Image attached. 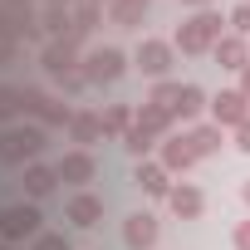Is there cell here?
Instances as JSON below:
<instances>
[{
	"label": "cell",
	"mask_w": 250,
	"mask_h": 250,
	"mask_svg": "<svg viewBox=\"0 0 250 250\" xmlns=\"http://www.w3.org/2000/svg\"><path fill=\"white\" fill-rule=\"evenodd\" d=\"M177 93H182V83H157V88H152V98H147V103H157V108H167V113H172V118H177Z\"/></svg>",
	"instance_id": "cell-24"
},
{
	"label": "cell",
	"mask_w": 250,
	"mask_h": 250,
	"mask_svg": "<svg viewBox=\"0 0 250 250\" xmlns=\"http://www.w3.org/2000/svg\"><path fill=\"white\" fill-rule=\"evenodd\" d=\"M128 128H133V108L113 103V108L103 113V133H108V138H128Z\"/></svg>",
	"instance_id": "cell-22"
},
{
	"label": "cell",
	"mask_w": 250,
	"mask_h": 250,
	"mask_svg": "<svg viewBox=\"0 0 250 250\" xmlns=\"http://www.w3.org/2000/svg\"><path fill=\"white\" fill-rule=\"evenodd\" d=\"M40 206H5V211H0V235H5V240H25V235H40Z\"/></svg>",
	"instance_id": "cell-6"
},
{
	"label": "cell",
	"mask_w": 250,
	"mask_h": 250,
	"mask_svg": "<svg viewBox=\"0 0 250 250\" xmlns=\"http://www.w3.org/2000/svg\"><path fill=\"white\" fill-rule=\"evenodd\" d=\"M211 118H216V128H240V123H250V98L240 88H226L211 98Z\"/></svg>",
	"instance_id": "cell-5"
},
{
	"label": "cell",
	"mask_w": 250,
	"mask_h": 250,
	"mask_svg": "<svg viewBox=\"0 0 250 250\" xmlns=\"http://www.w3.org/2000/svg\"><path fill=\"white\" fill-rule=\"evenodd\" d=\"M206 108V93L196 88V83H182V93H177V118H196Z\"/></svg>",
	"instance_id": "cell-23"
},
{
	"label": "cell",
	"mask_w": 250,
	"mask_h": 250,
	"mask_svg": "<svg viewBox=\"0 0 250 250\" xmlns=\"http://www.w3.org/2000/svg\"><path fill=\"white\" fill-rule=\"evenodd\" d=\"M123 147H128V152H133V157L143 162V157H147V152L157 147V133H152V128H143V123L133 118V128H128V138H123Z\"/></svg>",
	"instance_id": "cell-20"
},
{
	"label": "cell",
	"mask_w": 250,
	"mask_h": 250,
	"mask_svg": "<svg viewBox=\"0 0 250 250\" xmlns=\"http://www.w3.org/2000/svg\"><path fill=\"white\" fill-rule=\"evenodd\" d=\"M133 118L143 123V128H152L157 138H172V113H167V108H157V103H143Z\"/></svg>",
	"instance_id": "cell-19"
},
{
	"label": "cell",
	"mask_w": 250,
	"mask_h": 250,
	"mask_svg": "<svg viewBox=\"0 0 250 250\" xmlns=\"http://www.w3.org/2000/svg\"><path fill=\"white\" fill-rule=\"evenodd\" d=\"M20 98H25V113H35L44 128H69V108L59 103V98H49V93H40V88H20Z\"/></svg>",
	"instance_id": "cell-4"
},
{
	"label": "cell",
	"mask_w": 250,
	"mask_h": 250,
	"mask_svg": "<svg viewBox=\"0 0 250 250\" xmlns=\"http://www.w3.org/2000/svg\"><path fill=\"white\" fill-rule=\"evenodd\" d=\"M240 196H245V206H250V182H245V187H240Z\"/></svg>",
	"instance_id": "cell-32"
},
{
	"label": "cell",
	"mask_w": 250,
	"mask_h": 250,
	"mask_svg": "<svg viewBox=\"0 0 250 250\" xmlns=\"http://www.w3.org/2000/svg\"><path fill=\"white\" fill-rule=\"evenodd\" d=\"M143 10H147V0H108L113 25H138V20H143Z\"/></svg>",
	"instance_id": "cell-21"
},
{
	"label": "cell",
	"mask_w": 250,
	"mask_h": 250,
	"mask_svg": "<svg viewBox=\"0 0 250 250\" xmlns=\"http://www.w3.org/2000/svg\"><path fill=\"white\" fill-rule=\"evenodd\" d=\"M182 5H196V10H211V0H182Z\"/></svg>",
	"instance_id": "cell-31"
},
{
	"label": "cell",
	"mask_w": 250,
	"mask_h": 250,
	"mask_svg": "<svg viewBox=\"0 0 250 250\" xmlns=\"http://www.w3.org/2000/svg\"><path fill=\"white\" fill-rule=\"evenodd\" d=\"M133 182L147 191V196H172V177H167V167L162 162H138V172H133Z\"/></svg>",
	"instance_id": "cell-10"
},
{
	"label": "cell",
	"mask_w": 250,
	"mask_h": 250,
	"mask_svg": "<svg viewBox=\"0 0 250 250\" xmlns=\"http://www.w3.org/2000/svg\"><path fill=\"white\" fill-rule=\"evenodd\" d=\"M69 138L74 143H98L103 138V113H74L69 118Z\"/></svg>",
	"instance_id": "cell-17"
},
{
	"label": "cell",
	"mask_w": 250,
	"mask_h": 250,
	"mask_svg": "<svg viewBox=\"0 0 250 250\" xmlns=\"http://www.w3.org/2000/svg\"><path fill=\"white\" fill-rule=\"evenodd\" d=\"M235 147L250 152V123H240V128H235Z\"/></svg>",
	"instance_id": "cell-29"
},
{
	"label": "cell",
	"mask_w": 250,
	"mask_h": 250,
	"mask_svg": "<svg viewBox=\"0 0 250 250\" xmlns=\"http://www.w3.org/2000/svg\"><path fill=\"white\" fill-rule=\"evenodd\" d=\"M64 216H69L74 226H83V230H88V226H98V221H103V201H98L93 191H79V196H69V211H64Z\"/></svg>",
	"instance_id": "cell-12"
},
{
	"label": "cell",
	"mask_w": 250,
	"mask_h": 250,
	"mask_svg": "<svg viewBox=\"0 0 250 250\" xmlns=\"http://www.w3.org/2000/svg\"><path fill=\"white\" fill-rule=\"evenodd\" d=\"M221 40H226V20H221V10H196V15L177 30L182 54H211Z\"/></svg>",
	"instance_id": "cell-1"
},
{
	"label": "cell",
	"mask_w": 250,
	"mask_h": 250,
	"mask_svg": "<svg viewBox=\"0 0 250 250\" xmlns=\"http://www.w3.org/2000/svg\"><path fill=\"white\" fill-rule=\"evenodd\" d=\"M40 152H44V128H5L0 133V162L5 167L35 162Z\"/></svg>",
	"instance_id": "cell-2"
},
{
	"label": "cell",
	"mask_w": 250,
	"mask_h": 250,
	"mask_svg": "<svg viewBox=\"0 0 250 250\" xmlns=\"http://www.w3.org/2000/svg\"><path fill=\"white\" fill-rule=\"evenodd\" d=\"M123 49H113V44H103V49H88L83 54V79L88 83H113L118 74H123Z\"/></svg>",
	"instance_id": "cell-3"
},
{
	"label": "cell",
	"mask_w": 250,
	"mask_h": 250,
	"mask_svg": "<svg viewBox=\"0 0 250 250\" xmlns=\"http://www.w3.org/2000/svg\"><path fill=\"white\" fill-rule=\"evenodd\" d=\"M123 245H128V250H147V245H157V221H152L147 211H133L128 221H123Z\"/></svg>",
	"instance_id": "cell-9"
},
{
	"label": "cell",
	"mask_w": 250,
	"mask_h": 250,
	"mask_svg": "<svg viewBox=\"0 0 250 250\" xmlns=\"http://www.w3.org/2000/svg\"><path fill=\"white\" fill-rule=\"evenodd\" d=\"M15 113H25L20 88H5V83H0V123H5V118H15Z\"/></svg>",
	"instance_id": "cell-25"
},
{
	"label": "cell",
	"mask_w": 250,
	"mask_h": 250,
	"mask_svg": "<svg viewBox=\"0 0 250 250\" xmlns=\"http://www.w3.org/2000/svg\"><path fill=\"white\" fill-rule=\"evenodd\" d=\"M0 250H10V245H0Z\"/></svg>",
	"instance_id": "cell-33"
},
{
	"label": "cell",
	"mask_w": 250,
	"mask_h": 250,
	"mask_svg": "<svg viewBox=\"0 0 250 250\" xmlns=\"http://www.w3.org/2000/svg\"><path fill=\"white\" fill-rule=\"evenodd\" d=\"M191 162H196V152H191L187 133H182V138H177V133H172V138H162V167H167V172H187Z\"/></svg>",
	"instance_id": "cell-13"
},
{
	"label": "cell",
	"mask_w": 250,
	"mask_h": 250,
	"mask_svg": "<svg viewBox=\"0 0 250 250\" xmlns=\"http://www.w3.org/2000/svg\"><path fill=\"white\" fill-rule=\"evenodd\" d=\"M35 250H74V245H69L59 230H40V235H35Z\"/></svg>",
	"instance_id": "cell-27"
},
{
	"label": "cell",
	"mask_w": 250,
	"mask_h": 250,
	"mask_svg": "<svg viewBox=\"0 0 250 250\" xmlns=\"http://www.w3.org/2000/svg\"><path fill=\"white\" fill-rule=\"evenodd\" d=\"M40 64L54 74V79H64V74H79V44L64 35V40H49L44 44V54H40Z\"/></svg>",
	"instance_id": "cell-7"
},
{
	"label": "cell",
	"mask_w": 250,
	"mask_h": 250,
	"mask_svg": "<svg viewBox=\"0 0 250 250\" xmlns=\"http://www.w3.org/2000/svg\"><path fill=\"white\" fill-rule=\"evenodd\" d=\"M133 59H138V69H143V74H152V79H162V74L172 69V44H167V40H143Z\"/></svg>",
	"instance_id": "cell-8"
},
{
	"label": "cell",
	"mask_w": 250,
	"mask_h": 250,
	"mask_svg": "<svg viewBox=\"0 0 250 250\" xmlns=\"http://www.w3.org/2000/svg\"><path fill=\"white\" fill-rule=\"evenodd\" d=\"M226 25H230V35H240V40L250 35V0H240V5L226 15Z\"/></svg>",
	"instance_id": "cell-26"
},
{
	"label": "cell",
	"mask_w": 250,
	"mask_h": 250,
	"mask_svg": "<svg viewBox=\"0 0 250 250\" xmlns=\"http://www.w3.org/2000/svg\"><path fill=\"white\" fill-rule=\"evenodd\" d=\"M187 143H191L196 157H211V152H221V128H216V123H201V128L187 133Z\"/></svg>",
	"instance_id": "cell-18"
},
{
	"label": "cell",
	"mask_w": 250,
	"mask_h": 250,
	"mask_svg": "<svg viewBox=\"0 0 250 250\" xmlns=\"http://www.w3.org/2000/svg\"><path fill=\"white\" fill-rule=\"evenodd\" d=\"M167 201H172V211H177L182 221H191V216H201V206H206V201H201V191H196L191 182H182V187H172V196H167Z\"/></svg>",
	"instance_id": "cell-16"
},
{
	"label": "cell",
	"mask_w": 250,
	"mask_h": 250,
	"mask_svg": "<svg viewBox=\"0 0 250 250\" xmlns=\"http://www.w3.org/2000/svg\"><path fill=\"white\" fill-rule=\"evenodd\" d=\"M54 167H59V182H69V187L93 182V157H88V152H64Z\"/></svg>",
	"instance_id": "cell-11"
},
{
	"label": "cell",
	"mask_w": 250,
	"mask_h": 250,
	"mask_svg": "<svg viewBox=\"0 0 250 250\" xmlns=\"http://www.w3.org/2000/svg\"><path fill=\"white\" fill-rule=\"evenodd\" d=\"M230 240H235V250H250V221H240V226H235V235H230Z\"/></svg>",
	"instance_id": "cell-28"
},
{
	"label": "cell",
	"mask_w": 250,
	"mask_h": 250,
	"mask_svg": "<svg viewBox=\"0 0 250 250\" xmlns=\"http://www.w3.org/2000/svg\"><path fill=\"white\" fill-rule=\"evenodd\" d=\"M211 54H216V64H221V69H245V64H250V44H245L240 35H226Z\"/></svg>",
	"instance_id": "cell-14"
},
{
	"label": "cell",
	"mask_w": 250,
	"mask_h": 250,
	"mask_svg": "<svg viewBox=\"0 0 250 250\" xmlns=\"http://www.w3.org/2000/svg\"><path fill=\"white\" fill-rule=\"evenodd\" d=\"M240 93H245V98H250V64H245V69H240Z\"/></svg>",
	"instance_id": "cell-30"
},
{
	"label": "cell",
	"mask_w": 250,
	"mask_h": 250,
	"mask_svg": "<svg viewBox=\"0 0 250 250\" xmlns=\"http://www.w3.org/2000/svg\"><path fill=\"white\" fill-rule=\"evenodd\" d=\"M59 187V167H49V162H30L25 167V191L30 196H49Z\"/></svg>",
	"instance_id": "cell-15"
}]
</instances>
